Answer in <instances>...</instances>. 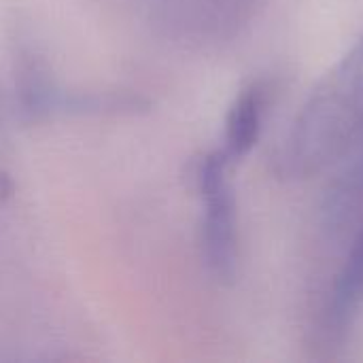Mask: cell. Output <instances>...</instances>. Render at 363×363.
<instances>
[{
	"label": "cell",
	"mask_w": 363,
	"mask_h": 363,
	"mask_svg": "<svg viewBox=\"0 0 363 363\" xmlns=\"http://www.w3.org/2000/svg\"><path fill=\"white\" fill-rule=\"evenodd\" d=\"M13 194V181L6 172H0V200H6Z\"/></svg>",
	"instance_id": "cell-7"
},
{
	"label": "cell",
	"mask_w": 363,
	"mask_h": 363,
	"mask_svg": "<svg viewBox=\"0 0 363 363\" xmlns=\"http://www.w3.org/2000/svg\"><path fill=\"white\" fill-rule=\"evenodd\" d=\"M66 106L77 113H136L147 106V100L134 94H89L66 100Z\"/></svg>",
	"instance_id": "cell-6"
},
{
	"label": "cell",
	"mask_w": 363,
	"mask_h": 363,
	"mask_svg": "<svg viewBox=\"0 0 363 363\" xmlns=\"http://www.w3.org/2000/svg\"><path fill=\"white\" fill-rule=\"evenodd\" d=\"M266 106H268V89L262 81L242 87L236 100L232 102L225 119V147L221 149L230 162L242 160L257 145Z\"/></svg>",
	"instance_id": "cell-4"
},
{
	"label": "cell",
	"mask_w": 363,
	"mask_h": 363,
	"mask_svg": "<svg viewBox=\"0 0 363 363\" xmlns=\"http://www.w3.org/2000/svg\"><path fill=\"white\" fill-rule=\"evenodd\" d=\"M363 308V217L357 223L349 255L340 266L323 308V336L338 347L351 334Z\"/></svg>",
	"instance_id": "cell-3"
},
{
	"label": "cell",
	"mask_w": 363,
	"mask_h": 363,
	"mask_svg": "<svg viewBox=\"0 0 363 363\" xmlns=\"http://www.w3.org/2000/svg\"><path fill=\"white\" fill-rule=\"evenodd\" d=\"M15 87H17L21 111L32 119H40L51 111L53 106L51 72L43 62V57H38L28 47H21L17 51Z\"/></svg>",
	"instance_id": "cell-5"
},
{
	"label": "cell",
	"mask_w": 363,
	"mask_h": 363,
	"mask_svg": "<svg viewBox=\"0 0 363 363\" xmlns=\"http://www.w3.org/2000/svg\"><path fill=\"white\" fill-rule=\"evenodd\" d=\"M230 160L223 151L200 157L196 166V185L204 200L202 245L211 272L230 283L238 268V223L236 198L228 177Z\"/></svg>",
	"instance_id": "cell-2"
},
{
	"label": "cell",
	"mask_w": 363,
	"mask_h": 363,
	"mask_svg": "<svg viewBox=\"0 0 363 363\" xmlns=\"http://www.w3.org/2000/svg\"><path fill=\"white\" fill-rule=\"evenodd\" d=\"M363 138V36L315 85L291 121L274 170L283 179H308L340 162Z\"/></svg>",
	"instance_id": "cell-1"
}]
</instances>
